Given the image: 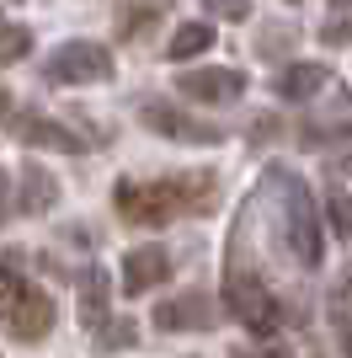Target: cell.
Instances as JSON below:
<instances>
[{
	"label": "cell",
	"mask_w": 352,
	"mask_h": 358,
	"mask_svg": "<svg viewBox=\"0 0 352 358\" xmlns=\"http://www.w3.org/2000/svg\"><path fill=\"white\" fill-rule=\"evenodd\" d=\"M176 86H182V96H192V102H235V96L246 91V70L203 64V70H182Z\"/></svg>",
	"instance_id": "cell-8"
},
{
	"label": "cell",
	"mask_w": 352,
	"mask_h": 358,
	"mask_svg": "<svg viewBox=\"0 0 352 358\" xmlns=\"http://www.w3.org/2000/svg\"><path fill=\"white\" fill-rule=\"evenodd\" d=\"M321 43L325 48H347L352 43V11H337L331 22H325V27H321Z\"/></svg>",
	"instance_id": "cell-19"
},
{
	"label": "cell",
	"mask_w": 352,
	"mask_h": 358,
	"mask_svg": "<svg viewBox=\"0 0 352 358\" xmlns=\"http://www.w3.org/2000/svg\"><path fill=\"white\" fill-rule=\"evenodd\" d=\"M107 299H112V278L102 268H86V278H80V321L91 331L107 327Z\"/></svg>",
	"instance_id": "cell-13"
},
{
	"label": "cell",
	"mask_w": 352,
	"mask_h": 358,
	"mask_svg": "<svg viewBox=\"0 0 352 358\" xmlns=\"http://www.w3.org/2000/svg\"><path fill=\"white\" fill-rule=\"evenodd\" d=\"M139 123L149 134H166V139H182V145H219L224 129L219 123H203V118H187L176 102H161V96H145L139 102Z\"/></svg>",
	"instance_id": "cell-6"
},
{
	"label": "cell",
	"mask_w": 352,
	"mask_h": 358,
	"mask_svg": "<svg viewBox=\"0 0 352 358\" xmlns=\"http://www.w3.org/2000/svg\"><path fill=\"white\" fill-rule=\"evenodd\" d=\"M16 139L32 145V150H64V155L86 150V145H80V134H70V129L54 123V118H38V113H22V118H16Z\"/></svg>",
	"instance_id": "cell-12"
},
{
	"label": "cell",
	"mask_w": 352,
	"mask_h": 358,
	"mask_svg": "<svg viewBox=\"0 0 352 358\" xmlns=\"http://www.w3.org/2000/svg\"><path fill=\"white\" fill-rule=\"evenodd\" d=\"M43 75L54 86H96V80L112 75V54L102 43H91V38H70L43 59Z\"/></svg>",
	"instance_id": "cell-5"
},
{
	"label": "cell",
	"mask_w": 352,
	"mask_h": 358,
	"mask_svg": "<svg viewBox=\"0 0 352 358\" xmlns=\"http://www.w3.org/2000/svg\"><path fill=\"white\" fill-rule=\"evenodd\" d=\"M6 113H11V91H0V123H6Z\"/></svg>",
	"instance_id": "cell-24"
},
{
	"label": "cell",
	"mask_w": 352,
	"mask_h": 358,
	"mask_svg": "<svg viewBox=\"0 0 352 358\" xmlns=\"http://www.w3.org/2000/svg\"><path fill=\"white\" fill-rule=\"evenodd\" d=\"M321 214H325V224L337 230V241L352 236V193H347V187H337V182H331V193L321 198Z\"/></svg>",
	"instance_id": "cell-16"
},
{
	"label": "cell",
	"mask_w": 352,
	"mask_h": 358,
	"mask_svg": "<svg viewBox=\"0 0 352 358\" xmlns=\"http://www.w3.org/2000/svg\"><path fill=\"white\" fill-rule=\"evenodd\" d=\"M224 310H230L240 327H251L256 337H272L278 321H283L272 289H267L256 273H246V268H230V278H224Z\"/></svg>",
	"instance_id": "cell-4"
},
{
	"label": "cell",
	"mask_w": 352,
	"mask_h": 358,
	"mask_svg": "<svg viewBox=\"0 0 352 358\" xmlns=\"http://www.w3.org/2000/svg\"><path fill=\"white\" fill-rule=\"evenodd\" d=\"M117 278H123V294H149V289H161L166 278H171V257H166V246L145 241V246L123 252V268H117Z\"/></svg>",
	"instance_id": "cell-9"
},
{
	"label": "cell",
	"mask_w": 352,
	"mask_h": 358,
	"mask_svg": "<svg viewBox=\"0 0 352 358\" xmlns=\"http://www.w3.org/2000/svg\"><path fill=\"white\" fill-rule=\"evenodd\" d=\"M208 16H219V22H246L251 16V0H203Z\"/></svg>",
	"instance_id": "cell-20"
},
{
	"label": "cell",
	"mask_w": 352,
	"mask_h": 358,
	"mask_svg": "<svg viewBox=\"0 0 352 358\" xmlns=\"http://www.w3.org/2000/svg\"><path fill=\"white\" fill-rule=\"evenodd\" d=\"M54 203H59V177L48 171V166L27 161L22 177H16V209L22 214H48Z\"/></svg>",
	"instance_id": "cell-10"
},
{
	"label": "cell",
	"mask_w": 352,
	"mask_h": 358,
	"mask_svg": "<svg viewBox=\"0 0 352 358\" xmlns=\"http://www.w3.org/2000/svg\"><path fill=\"white\" fill-rule=\"evenodd\" d=\"M166 16V6L161 0H129L123 11H117V38H145L155 22Z\"/></svg>",
	"instance_id": "cell-15"
},
{
	"label": "cell",
	"mask_w": 352,
	"mask_h": 358,
	"mask_svg": "<svg viewBox=\"0 0 352 358\" xmlns=\"http://www.w3.org/2000/svg\"><path fill=\"white\" fill-rule=\"evenodd\" d=\"M32 54V32L16 27V22H0V64H16Z\"/></svg>",
	"instance_id": "cell-17"
},
{
	"label": "cell",
	"mask_w": 352,
	"mask_h": 358,
	"mask_svg": "<svg viewBox=\"0 0 352 358\" xmlns=\"http://www.w3.org/2000/svg\"><path fill=\"white\" fill-rule=\"evenodd\" d=\"M214 321H219V305L203 289H182V294L155 305V327L161 331H208Z\"/></svg>",
	"instance_id": "cell-7"
},
{
	"label": "cell",
	"mask_w": 352,
	"mask_h": 358,
	"mask_svg": "<svg viewBox=\"0 0 352 358\" xmlns=\"http://www.w3.org/2000/svg\"><path fill=\"white\" fill-rule=\"evenodd\" d=\"M230 358H293L283 343H240V348H230Z\"/></svg>",
	"instance_id": "cell-21"
},
{
	"label": "cell",
	"mask_w": 352,
	"mask_h": 358,
	"mask_svg": "<svg viewBox=\"0 0 352 358\" xmlns=\"http://www.w3.org/2000/svg\"><path fill=\"white\" fill-rule=\"evenodd\" d=\"M337 343H342V353L352 358V310H342V315H337Z\"/></svg>",
	"instance_id": "cell-22"
},
{
	"label": "cell",
	"mask_w": 352,
	"mask_h": 358,
	"mask_svg": "<svg viewBox=\"0 0 352 358\" xmlns=\"http://www.w3.org/2000/svg\"><path fill=\"white\" fill-rule=\"evenodd\" d=\"M133 343H139L133 321H107V327L96 331V348H102V353H117V348H133Z\"/></svg>",
	"instance_id": "cell-18"
},
{
	"label": "cell",
	"mask_w": 352,
	"mask_h": 358,
	"mask_svg": "<svg viewBox=\"0 0 352 358\" xmlns=\"http://www.w3.org/2000/svg\"><path fill=\"white\" fill-rule=\"evenodd\" d=\"M325 75L331 70H325L321 59H288L278 75H272V91H278L283 102H309V96L325 86Z\"/></svg>",
	"instance_id": "cell-11"
},
{
	"label": "cell",
	"mask_w": 352,
	"mask_h": 358,
	"mask_svg": "<svg viewBox=\"0 0 352 358\" xmlns=\"http://www.w3.org/2000/svg\"><path fill=\"white\" fill-rule=\"evenodd\" d=\"M11 209H16V203H11V177H6V171H0V224L11 220Z\"/></svg>",
	"instance_id": "cell-23"
},
{
	"label": "cell",
	"mask_w": 352,
	"mask_h": 358,
	"mask_svg": "<svg viewBox=\"0 0 352 358\" xmlns=\"http://www.w3.org/2000/svg\"><path fill=\"white\" fill-rule=\"evenodd\" d=\"M0 321H6V331H11L16 343H38V337H48L54 321H59L54 299L22 273L16 252L0 257Z\"/></svg>",
	"instance_id": "cell-3"
},
{
	"label": "cell",
	"mask_w": 352,
	"mask_h": 358,
	"mask_svg": "<svg viewBox=\"0 0 352 358\" xmlns=\"http://www.w3.org/2000/svg\"><path fill=\"white\" fill-rule=\"evenodd\" d=\"M208 48H214V27H208V22H182V27L171 32L166 54H171L176 64H187V59H198V54H208Z\"/></svg>",
	"instance_id": "cell-14"
},
{
	"label": "cell",
	"mask_w": 352,
	"mask_h": 358,
	"mask_svg": "<svg viewBox=\"0 0 352 358\" xmlns=\"http://www.w3.org/2000/svg\"><path fill=\"white\" fill-rule=\"evenodd\" d=\"M337 6H342V11H352V0H337Z\"/></svg>",
	"instance_id": "cell-25"
},
{
	"label": "cell",
	"mask_w": 352,
	"mask_h": 358,
	"mask_svg": "<svg viewBox=\"0 0 352 358\" xmlns=\"http://www.w3.org/2000/svg\"><path fill=\"white\" fill-rule=\"evenodd\" d=\"M267 203H272V220H278V236L299 268H321L325 262V241H321V220H315V198H309V182L288 166H272L267 171Z\"/></svg>",
	"instance_id": "cell-2"
},
{
	"label": "cell",
	"mask_w": 352,
	"mask_h": 358,
	"mask_svg": "<svg viewBox=\"0 0 352 358\" xmlns=\"http://www.w3.org/2000/svg\"><path fill=\"white\" fill-rule=\"evenodd\" d=\"M219 182L208 171H176V177H155V182H117L112 187V209L123 224H166L176 214H208L214 209Z\"/></svg>",
	"instance_id": "cell-1"
}]
</instances>
